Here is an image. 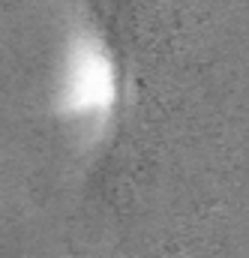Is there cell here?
<instances>
[{
    "instance_id": "cell-1",
    "label": "cell",
    "mask_w": 249,
    "mask_h": 258,
    "mask_svg": "<svg viewBox=\"0 0 249 258\" xmlns=\"http://www.w3.org/2000/svg\"><path fill=\"white\" fill-rule=\"evenodd\" d=\"M60 111L78 126L102 129L117 105V69L93 33H78L63 57Z\"/></svg>"
}]
</instances>
